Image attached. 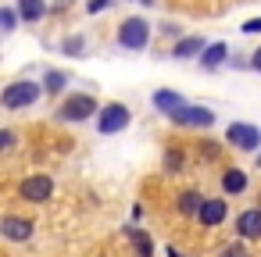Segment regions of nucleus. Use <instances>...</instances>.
Wrapping results in <instances>:
<instances>
[{"instance_id": "obj_17", "label": "nucleus", "mask_w": 261, "mask_h": 257, "mask_svg": "<svg viewBox=\"0 0 261 257\" xmlns=\"http://www.w3.org/2000/svg\"><path fill=\"white\" fill-rule=\"evenodd\" d=\"M65 86H68V75L58 72V68H47V75H43V93H61Z\"/></svg>"}, {"instance_id": "obj_20", "label": "nucleus", "mask_w": 261, "mask_h": 257, "mask_svg": "<svg viewBox=\"0 0 261 257\" xmlns=\"http://www.w3.org/2000/svg\"><path fill=\"white\" fill-rule=\"evenodd\" d=\"M18 25V11H11V8H0V33H11Z\"/></svg>"}, {"instance_id": "obj_6", "label": "nucleus", "mask_w": 261, "mask_h": 257, "mask_svg": "<svg viewBox=\"0 0 261 257\" xmlns=\"http://www.w3.org/2000/svg\"><path fill=\"white\" fill-rule=\"evenodd\" d=\"M225 143H232L236 150H257L261 147V129L247 125V122H232L225 129Z\"/></svg>"}, {"instance_id": "obj_26", "label": "nucleus", "mask_w": 261, "mask_h": 257, "mask_svg": "<svg viewBox=\"0 0 261 257\" xmlns=\"http://www.w3.org/2000/svg\"><path fill=\"white\" fill-rule=\"evenodd\" d=\"M250 65H254V68H257V72H261V50H257V54H254V61H250Z\"/></svg>"}, {"instance_id": "obj_13", "label": "nucleus", "mask_w": 261, "mask_h": 257, "mask_svg": "<svg viewBox=\"0 0 261 257\" xmlns=\"http://www.w3.org/2000/svg\"><path fill=\"white\" fill-rule=\"evenodd\" d=\"M15 11H18L22 22H40V18L47 15V4H43V0H18Z\"/></svg>"}, {"instance_id": "obj_8", "label": "nucleus", "mask_w": 261, "mask_h": 257, "mask_svg": "<svg viewBox=\"0 0 261 257\" xmlns=\"http://www.w3.org/2000/svg\"><path fill=\"white\" fill-rule=\"evenodd\" d=\"M0 236H4L8 243H25L33 236V221L29 218H18V214H8L4 221H0Z\"/></svg>"}, {"instance_id": "obj_3", "label": "nucleus", "mask_w": 261, "mask_h": 257, "mask_svg": "<svg viewBox=\"0 0 261 257\" xmlns=\"http://www.w3.org/2000/svg\"><path fill=\"white\" fill-rule=\"evenodd\" d=\"M97 115V100L90 97V93H75V97H68L61 107H58V118L61 122H86V118H93Z\"/></svg>"}, {"instance_id": "obj_5", "label": "nucleus", "mask_w": 261, "mask_h": 257, "mask_svg": "<svg viewBox=\"0 0 261 257\" xmlns=\"http://www.w3.org/2000/svg\"><path fill=\"white\" fill-rule=\"evenodd\" d=\"M125 125H129V107H125V104H108V107L97 111V129H100L104 136L122 132Z\"/></svg>"}, {"instance_id": "obj_14", "label": "nucleus", "mask_w": 261, "mask_h": 257, "mask_svg": "<svg viewBox=\"0 0 261 257\" xmlns=\"http://www.w3.org/2000/svg\"><path fill=\"white\" fill-rule=\"evenodd\" d=\"M200 204H204V196H200L197 189H186V193H179V204H175V207H179L182 218H193V214L200 211Z\"/></svg>"}, {"instance_id": "obj_10", "label": "nucleus", "mask_w": 261, "mask_h": 257, "mask_svg": "<svg viewBox=\"0 0 261 257\" xmlns=\"http://www.w3.org/2000/svg\"><path fill=\"white\" fill-rule=\"evenodd\" d=\"M236 232H240L243 239H261V211H257V207L243 211V214L236 218Z\"/></svg>"}, {"instance_id": "obj_16", "label": "nucleus", "mask_w": 261, "mask_h": 257, "mask_svg": "<svg viewBox=\"0 0 261 257\" xmlns=\"http://www.w3.org/2000/svg\"><path fill=\"white\" fill-rule=\"evenodd\" d=\"M222 189H225V193H243V189H247V175H243L240 168H229V172L222 175Z\"/></svg>"}, {"instance_id": "obj_2", "label": "nucleus", "mask_w": 261, "mask_h": 257, "mask_svg": "<svg viewBox=\"0 0 261 257\" xmlns=\"http://www.w3.org/2000/svg\"><path fill=\"white\" fill-rule=\"evenodd\" d=\"M150 43V22L147 18H125L122 29H118V47L122 50H147Z\"/></svg>"}, {"instance_id": "obj_11", "label": "nucleus", "mask_w": 261, "mask_h": 257, "mask_svg": "<svg viewBox=\"0 0 261 257\" xmlns=\"http://www.w3.org/2000/svg\"><path fill=\"white\" fill-rule=\"evenodd\" d=\"M204 47H207V43H204L200 36H182V40L172 47V58H175V61H190V58H200Z\"/></svg>"}, {"instance_id": "obj_24", "label": "nucleus", "mask_w": 261, "mask_h": 257, "mask_svg": "<svg viewBox=\"0 0 261 257\" xmlns=\"http://www.w3.org/2000/svg\"><path fill=\"white\" fill-rule=\"evenodd\" d=\"M243 33H261V18H250V22H243Z\"/></svg>"}, {"instance_id": "obj_15", "label": "nucleus", "mask_w": 261, "mask_h": 257, "mask_svg": "<svg viewBox=\"0 0 261 257\" xmlns=\"http://www.w3.org/2000/svg\"><path fill=\"white\" fill-rule=\"evenodd\" d=\"M225 58H229V47H225V43H211V47H204L200 65H204V68H218Z\"/></svg>"}, {"instance_id": "obj_23", "label": "nucleus", "mask_w": 261, "mask_h": 257, "mask_svg": "<svg viewBox=\"0 0 261 257\" xmlns=\"http://www.w3.org/2000/svg\"><path fill=\"white\" fill-rule=\"evenodd\" d=\"M11 147H15V132L4 129V132H0V150H11Z\"/></svg>"}, {"instance_id": "obj_12", "label": "nucleus", "mask_w": 261, "mask_h": 257, "mask_svg": "<svg viewBox=\"0 0 261 257\" xmlns=\"http://www.w3.org/2000/svg\"><path fill=\"white\" fill-rule=\"evenodd\" d=\"M150 100H154V107H158L161 115H175V111H179V107L186 104V100H182L179 93H172V90H158V93H154Z\"/></svg>"}, {"instance_id": "obj_27", "label": "nucleus", "mask_w": 261, "mask_h": 257, "mask_svg": "<svg viewBox=\"0 0 261 257\" xmlns=\"http://www.w3.org/2000/svg\"><path fill=\"white\" fill-rule=\"evenodd\" d=\"M168 257H182V253H179V250H175V246H168Z\"/></svg>"}, {"instance_id": "obj_7", "label": "nucleus", "mask_w": 261, "mask_h": 257, "mask_svg": "<svg viewBox=\"0 0 261 257\" xmlns=\"http://www.w3.org/2000/svg\"><path fill=\"white\" fill-rule=\"evenodd\" d=\"M18 193H22V200H29V204H47V200L54 196V179H50V175H29V179H22Z\"/></svg>"}, {"instance_id": "obj_9", "label": "nucleus", "mask_w": 261, "mask_h": 257, "mask_svg": "<svg viewBox=\"0 0 261 257\" xmlns=\"http://www.w3.org/2000/svg\"><path fill=\"white\" fill-rule=\"evenodd\" d=\"M225 200H204L200 204V211H197V218H200V225H207V229H215V225H222L225 221Z\"/></svg>"}, {"instance_id": "obj_19", "label": "nucleus", "mask_w": 261, "mask_h": 257, "mask_svg": "<svg viewBox=\"0 0 261 257\" xmlns=\"http://www.w3.org/2000/svg\"><path fill=\"white\" fill-rule=\"evenodd\" d=\"M61 50H65L68 58H79V54L86 50V40H83V36H68V40L61 43Z\"/></svg>"}, {"instance_id": "obj_28", "label": "nucleus", "mask_w": 261, "mask_h": 257, "mask_svg": "<svg viewBox=\"0 0 261 257\" xmlns=\"http://www.w3.org/2000/svg\"><path fill=\"white\" fill-rule=\"evenodd\" d=\"M257 168H261V157H257Z\"/></svg>"}, {"instance_id": "obj_22", "label": "nucleus", "mask_w": 261, "mask_h": 257, "mask_svg": "<svg viewBox=\"0 0 261 257\" xmlns=\"http://www.w3.org/2000/svg\"><path fill=\"white\" fill-rule=\"evenodd\" d=\"M218 257H247V250H243L240 243H232V246H225V250H222Z\"/></svg>"}, {"instance_id": "obj_18", "label": "nucleus", "mask_w": 261, "mask_h": 257, "mask_svg": "<svg viewBox=\"0 0 261 257\" xmlns=\"http://www.w3.org/2000/svg\"><path fill=\"white\" fill-rule=\"evenodd\" d=\"M129 236H133V243L140 246V257H154V246H150V239H147L143 229H129Z\"/></svg>"}, {"instance_id": "obj_4", "label": "nucleus", "mask_w": 261, "mask_h": 257, "mask_svg": "<svg viewBox=\"0 0 261 257\" xmlns=\"http://www.w3.org/2000/svg\"><path fill=\"white\" fill-rule=\"evenodd\" d=\"M175 125H182V129H207V125H215V111L211 107H200V104H182L175 115H168Z\"/></svg>"}, {"instance_id": "obj_21", "label": "nucleus", "mask_w": 261, "mask_h": 257, "mask_svg": "<svg viewBox=\"0 0 261 257\" xmlns=\"http://www.w3.org/2000/svg\"><path fill=\"white\" fill-rule=\"evenodd\" d=\"M165 168H168V172H179V168H182V154H179V150H168V154H165Z\"/></svg>"}, {"instance_id": "obj_25", "label": "nucleus", "mask_w": 261, "mask_h": 257, "mask_svg": "<svg viewBox=\"0 0 261 257\" xmlns=\"http://www.w3.org/2000/svg\"><path fill=\"white\" fill-rule=\"evenodd\" d=\"M108 8V0H90V15H100Z\"/></svg>"}, {"instance_id": "obj_1", "label": "nucleus", "mask_w": 261, "mask_h": 257, "mask_svg": "<svg viewBox=\"0 0 261 257\" xmlns=\"http://www.w3.org/2000/svg\"><path fill=\"white\" fill-rule=\"evenodd\" d=\"M43 93V82H29V79H18L11 86H4V93H0V104H4L8 111H22V107H33Z\"/></svg>"}]
</instances>
